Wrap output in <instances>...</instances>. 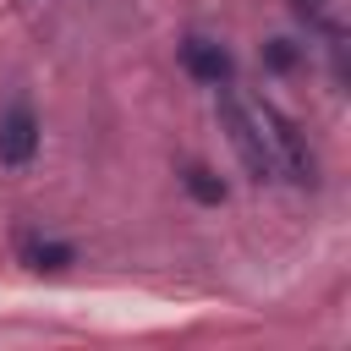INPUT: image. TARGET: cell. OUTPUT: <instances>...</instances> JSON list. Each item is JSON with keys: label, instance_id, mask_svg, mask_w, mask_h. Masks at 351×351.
Here are the masks:
<instances>
[{"label": "cell", "instance_id": "obj_7", "mask_svg": "<svg viewBox=\"0 0 351 351\" xmlns=\"http://www.w3.org/2000/svg\"><path fill=\"white\" fill-rule=\"evenodd\" d=\"M296 60H302V55H296L291 38H269V44H263V66H269V71H291Z\"/></svg>", "mask_w": 351, "mask_h": 351}, {"label": "cell", "instance_id": "obj_1", "mask_svg": "<svg viewBox=\"0 0 351 351\" xmlns=\"http://www.w3.org/2000/svg\"><path fill=\"white\" fill-rule=\"evenodd\" d=\"M219 121H225V137H230V148H236L241 170H247L252 181H274V154H269L263 121H258V110H252L230 82L219 88Z\"/></svg>", "mask_w": 351, "mask_h": 351}, {"label": "cell", "instance_id": "obj_6", "mask_svg": "<svg viewBox=\"0 0 351 351\" xmlns=\"http://www.w3.org/2000/svg\"><path fill=\"white\" fill-rule=\"evenodd\" d=\"M186 192L197 197V203H225V181L214 176V170H203V165H186Z\"/></svg>", "mask_w": 351, "mask_h": 351}, {"label": "cell", "instance_id": "obj_2", "mask_svg": "<svg viewBox=\"0 0 351 351\" xmlns=\"http://www.w3.org/2000/svg\"><path fill=\"white\" fill-rule=\"evenodd\" d=\"M258 121H263V137H269V154H274V176L296 181V186H318V159L307 148V137L274 110V104H252Z\"/></svg>", "mask_w": 351, "mask_h": 351}, {"label": "cell", "instance_id": "obj_5", "mask_svg": "<svg viewBox=\"0 0 351 351\" xmlns=\"http://www.w3.org/2000/svg\"><path fill=\"white\" fill-rule=\"evenodd\" d=\"M22 258H27L33 269H66L77 252H71V247H60V241H38V236H27V241H22Z\"/></svg>", "mask_w": 351, "mask_h": 351}, {"label": "cell", "instance_id": "obj_3", "mask_svg": "<svg viewBox=\"0 0 351 351\" xmlns=\"http://www.w3.org/2000/svg\"><path fill=\"white\" fill-rule=\"evenodd\" d=\"M38 154V115L27 99H11L0 110V165L5 170H27Z\"/></svg>", "mask_w": 351, "mask_h": 351}, {"label": "cell", "instance_id": "obj_8", "mask_svg": "<svg viewBox=\"0 0 351 351\" xmlns=\"http://www.w3.org/2000/svg\"><path fill=\"white\" fill-rule=\"evenodd\" d=\"M291 11H296L307 27H324V0H291Z\"/></svg>", "mask_w": 351, "mask_h": 351}, {"label": "cell", "instance_id": "obj_4", "mask_svg": "<svg viewBox=\"0 0 351 351\" xmlns=\"http://www.w3.org/2000/svg\"><path fill=\"white\" fill-rule=\"evenodd\" d=\"M181 66H186V77H197V82H208V88H225V82L236 77L230 49H225L219 38H203V33L181 38Z\"/></svg>", "mask_w": 351, "mask_h": 351}]
</instances>
